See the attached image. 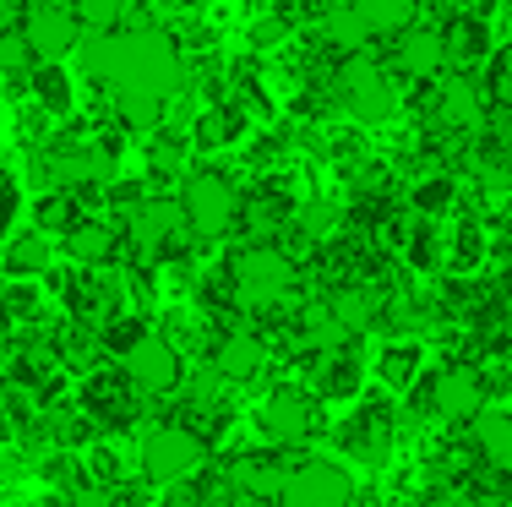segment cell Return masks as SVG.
<instances>
[{
	"label": "cell",
	"instance_id": "23",
	"mask_svg": "<svg viewBox=\"0 0 512 507\" xmlns=\"http://www.w3.org/2000/svg\"><path fill=\"white\" fill-rule=\"evenodd\" d=\"M463 437H469V448L485 469H507L512 475V409L507 404H485L480 415L463 426Z\"/></svg>",
	"mask_w": 512,
	"mask_h": 507
},
{
	"label": "cell",
	"instance_id": "9",
	"mask_svg": "<svg viewBox=\"0 0 512 507\" xmlns=\"http://www.w3.org/2000/svg\"><path fill=\"white\" fill-rule=\"evenodd\" d=\"M120 371H126L131 388L148 398V404H164V398L180 393V382H186L191 360H186V349H180L175 338L153 328L148 338H142V344H131L126 355H120Z\"/></svg>",
	"mask_w": 512,
	"mask_h": 507
},
{
	"label": "cell",
	"instance_id": "22",
	"mask_svg": "<svg viewBox=\"0 0 512 507\" xmlns=\"http://www.w3.org/2000/svg\"><path fill=\"white\" fill-rule=\"evenodd\" d=\"M60 257V240H50L44 229H11L6 240H0V273L6 279H44V273L55 268Z\"/></svg>",
	"mask_w": 512,
	"mask_h": 507
},
{
	"label": "cell",
	"instance_id": "10",
	"mask_svg": "<svg viewBox=\"0 0 512 507\" xmlns=\"http://www.w3.org/2000/svg\"><path fill=\"white\" fill-rule=\"evenodd\" d=\"M300 366V382L322 398V404H355L365 393V377H371V366H365L360 344H338V349H311V355L295 360Z\"/></svg>",
	"mask_w": 512,
	"mask_h": 507
},
{
	"label": "cell",
	"instance_id": "2",
	"mask_svg": "<svg viewBox=\"0 0 512 507\" xmlns=\"http://www.w3.org/2000/svg\"><path fill=\"white\" fill-rule=\"evenodd\" d=\"M180 213H186L191 235H197L202 246L235 240V229H240V175L224 169L218 159L186 169V180H180Z\"/></svg>",
	"mask_w": 512,
	"mask_h": 507
},
{
	"label": "cell",
	"instance_id": "14",
	"mask_svg": "<svg viewBox=\"0 0 512 507\" xmlns=\"http://www.w3.org/2000/svg\"><path fill=\"white\" fill-rule=\"evenodd\" d=\"M295 448H273V442H262V448H235L224 458V475L235 480V491L246 502H273L278 497V486L289 480V469H295Z\"/></svg>",
	"mask_w": 512,
	"mask_h": 507
},
{
	"label": "cell",
	"instance_id": "20",
	"mask_svg": "<svg viewBox=\"0 0 512 507\" xmlns=\"http://www.w3.org/2000/svg\"><path fill=\"white\" fill-rule=\"evenodd\" d=\"M404 208L414 219H453L463 208V175L458 169H420V175H409Z\"/></svg>",
	"mask_w": 512,
	"mask_h": 507
},
{
	"label": "cell",
	"instance_id": "19",
	"mask_svg": "<svg viewBox=\"0 0 512 507\" xmlns=\"http://www.w3.org/2000/svg\"><path fill=\"white\" fill-rule=\"evenodd\" d=\"M22 33H28V44L39 60H71L82 44L77 11H60V6H28L22 11Z\"/></svg>",
	"mask_w": 512,
	"mask_h": 507
},
{
	"label": "cell",
	"instance_id": "29",
	"mask_svg": "<svg viewBox=\"0 0 512 507\" xmlns=\"http://www.w3.org/2000/svg\"><path fill=\"white\" fill-rule=\"evenodd\" d=\"M480 82H485L491 99H512V33L496 44V55H491V66L480 71Z\"/></svg>",
	"mask_w": 512,
	"mask_h": 507
},
{
	"label": "cell",
	"instance_id": "25",
	"mask_svg": "<svg viewBox=\"0 0 512 507\" xmlns=\"http://www.w3.org/2000/svg\"><path fill=\"white\" fill-rule=\"evenodd\" d=\"M77 219H82V202L71 186H44L39 197H33V229H44L50 240H60Z\"/></svg>",
	"mask_w": 512,
	"mask_h": 507
},
{
	"label": "cell",
	"instance_id": "27",
	"mask_svg": "<svg viewBox=\"0 0 512 507\" xmlns=\"http://www.w3.org/2000/svg\"><path fill=\"white\" fill-rule=\"evenodd\" d=\"M71 11H77L82 33H115V28H131V17H137L131 0H71Z\"/></svg>",
	"mask_w": 512,
	"mask_h": 507
},
{
	"label": "cell",
	"instance_id": "15",
	"mask_svg": "<svg viewBox=\"0 0 512 507\" xmlns=\"http://www.w3.org/2000/svg\"><path fill=\"white\" fill-rule=\"evenodd\" d=\"M436 39H442V66L447 71H474V77H480V71L491 66L496 44H502V28L485 22V17L458 11V17L436 22Z\"/></svg>",
	"mask_w": 512,
	"mask_h": 507
},
{
	"label": "cell",
	"instance_id": "18",
	"mask_svg": "<svg viewBox=\"0 0 512 507\" xmlns=\"http://www.w3.org/2000/svg\"><path fill=\"white\" fill-rule=\"evenodd\" d=\"M382 60L398 71V82H420V77H442V39H436L431 22H414V28H404L398 39H387Z\"/></svg>",
	"mask_w": 512,
	"mask_h": 507
},
{
	"label": "cell",
	"instance_id": "4",
	"mask_svg": "<svg viewBox=\"0 0 512 507\" xmlns=\"http://www.w3.org/2000/svg\"><path fill=\"white\" fill-rule=\"evenodd\" d=\"M71 398H77V409L93 420V431L109 437V442L126 437V431H137L142 420H148V398L131 388V377L120 371V360H99V366H88L77 377V388H71Z\"/></svg>",
	"mask_w": 512,
	"mask_h": 507
},
{
	"label": "cell",
	"instance_id": "13",
	"mask_svg": "<svg viewBox=\"0 0 512 507\" xmlns=\"http://www.w3.org/2000/svg\"><path fill=\"white\" fill-rule=\"evenodd\" d=\"M485 404H491V393H485V371L474 360H447L431 371V415L442 426H469Z\"/></svg>",
	"mask_w": 512,
	"mask_h": 507
},
{
	"label": "cell",
	"instance_id": "32",
	"mask_svg": "<svg viewBox=\"0 0 512 507\" xmlns=\"http://www.w3.org/2000/svg\"><path fill=\"white\" fill-rule=\"evenodd\" d=\"M28 6H60V11H71V0H28Z\"/></svg>",
	"mask_w": 512,
	"mask_h": 507
},
{
	"label": "cell",
	"instance_id": "1",
	"mask_svg": "<svg viewBox=\"0 0 512 507\" xmlns=\"http://www.w3.org/2000/svg\"><path fill=\"white\" fill-rule=\"evenodd\" d=\"M224 268L229 279H235V300L240 311L251 317H267V311H295L300 300H306V273H300V262L289 257L284 246H273V240H235V246L224 251Z\"/></svg>",
	"mask_w": 512,
	"mask_h": 507
},
{
	"label": "cell",
	"instance_id": "31",
	"mask_svg": "<svg viewBox=\"0 0 512 507\" xmlns=\"http://www.w3.org/2000/svg\"><path fill=\"white\" fill-rule=\"evenodd\" d=\"M22 11H28V0H0V33H6V28H17V22H22Z\"/></svg>",
	"mask_w": 512,
	"mask_h": 507
},
{
	"label": "cell",
	"instance_id": "3",
	"mask_svg": "<svg viewBox=\"0 0 512 507\" xmlns=\"http://www.w3.org/2000/svg\"><path fill=\"white\" fill-rule=\"evenodd\" d=\"M338 104H344V115L365 131L404 115V82H398V71L382 60V50H360L338 66Z\"/></svg>",
	"mask_w": 512,
	"mask_h": 507
},
{
	"label": "cell",
	"instance_id": "6",
	"mask_svg": "<svg viewBox=\"0 0 512 507\" xmlns=\"http://www.w3.org/2000/svg\"><path fill=\"white\" fill-rule=\"evenodd\" d=\"M256 431H262V442H273V448L311 453V442L327 437V404L306 388V382H273L262 398V409H256Z\"/></svg>",
	"mask_w": 512,
	"mask_h": 507
},
{
	"label": "cell",
	"instance_id": "26",
	"mask_svg": "<svg viewBox=\"0 0 512 507\" xmlns=\"http://www.w3.org/2000/svg\"><path fill=\"white\" fill-rule=\"evenodd\" d=\"M148 333H153V311H115V317L99 328V349L109 360H120L131 344H142Z\"/></svg>",
	"mask_w": 512,
	"mask_h": 507
},
{
	"label": "cell",
	"instance_id": "28",
	"mask_svg": "<svg viewBox=\"0 0 512 507\" xmlns=\"http://www.w3.org/2000/svg\"><path fill=\"white\" fill-rule=\"evenodd\" d=\"M33 66H39V55H33L28 33H22V22H17V28L0 33V77H6V82H28Z\"/></svg>",
	"mask_w": 512,
	"mask_h": 507
},
{
	"label": "cell",
	"instance_id": "16",
	"mask_svg": "<svg viewBox=\"0 0 512 507\" xmlns=\"http://www.w3.org/2000/svg\"><path fill=\"white\" fill-rule=\"evenodd\" d=\"M60 257L77 262V268H115V262H126V229L109 213H82L60 235Z\"/></svg>",
	"mask_w": 512,
	"mask_h": 507
},
{
	"label": "cell",
	"instance_id": "33",
	"mask_svg": "<svg viewBox=\"0 0 512 507\" xmlns=\"http://www.w3.org/2000/svg\"><path fill=\"white\" fill-rule=\"evenodd\" d=\"M207 6H213V0H207Z\"/></svg>",
	"mask_w": 512,
	"mask_h": 507
},
{
	"label": "cell",
	"instance_id": "7",
	"mask_svg": "<svg viewBox=\"0 0 512 507\" xmlns=\"http://www.w3.org/2000/svg\"><path fill=\"white\" fill-rule=\"evenodd\" d=\"M137 464H142V480H148V486L169 491V486H180V480L202 475V469L213 464V448H207L191 426H180V420H158L153 431H142Z\"/></svg>",
	"mask_w": 512,
	"mask_h": 507
},
{
	"label": "cell",
	"instance_id": "17",
	"mask_svg": "<svg viewBox=\"0 0 512 507\" xmlns=\"http://www.w3.org/2000/svg\"><path fill=\"white\" fill-rule=\"evenodd\" d=\"M28 104L39 115H50L55 126L82 115V82H77V66L71 60H39L28 71Z\"/></svg>",
	"mask_w": 512,
	"mask_h": 507
},
{
	"label": "cell",
	"instance_id": "21",
	"mask_svg": "<svg viewBox=\"0 0 512 507\" xmlns=\"http://www.w3.org/2000/svg\"><path fill=\"white\" fill-rule=\"evenodd\" d=\"M371 377L382 393L404 398L425 377V338H382V349L371 360Z\"/></svg>",
	"mask_w": 512,
	"mask_h": 507
},
{
	"label": "cell",
	"instance_id": "12",
	"mask_svg": "<svg viewBox=\"0 0 512 507\" xmlns=\"http://www.w3.org/2000/svg\"><path fill=\"white\" fill-rule=\"evenodd\" d=\"M207 371H213L224 388H251V382H262L267 371H273V349H267V338L251 328V322H235V328H224L213 338V355L202 360Z\"/></svg>",
	"mask_w": 512,
	"mask_h": 507
},
{
	"label": "cell",
	"instance_id": "24",
	"mask_svg": "<svg viewBox=\"0 0 512 507\" xmlns=\"http://www.w3.org/2000/svg\"><path fill=\"white\" fill-rule=\"evenodd\" d=\"M349 6H355L360 28L371 33V44H387L420 22V0H349Z\"/></svg>",
	"mask_w": 512,
	"mask_h": 507
},
{
	"label": "cell",
	"instance_id": "30",
	"mask_svg": "<svg viewBox=\"0 0 512 507\" xmlns=\"http://www.w3.org/2000/svg\"><path fill=\"white\" fill-rule=\"evenodd\" d=\"M22 208H28V197H22V180L11 175L6 164H0V240L17 229V219H22Z\"/></svg>",
	"mask_w": 512,
	"mask_h": 507
},
{
	"label": "cell",
	"instance_id": "8",
	"mask_svg": "<svg viewBox=\"0 0 512 507\" xmlns=\"http://www.w3.org/2000/svg\"><path fill=\"white\" fill-rule=\"evenodd\" d=\"M355 502H360L355 475L327 453H300L273 497V507H355Z\"/></svg>",
	"mask_w": 512,
	"mask_h": 507
},
{
	"label": "cell",
	"instance_id": "5",
	"mask_svg": "<svg viewBox=\"0 0 512 507\" xmlns=\"http://www.w3.org/2000/svg\"><path fill=\"white\" fill-rule=\"evenodd\" d=\"M333 448L344 453V464H365V469H387L393 458V442H398V398L393 393H360L349 404V415L338 426H327Z\"/></svg>",
	"mask_w": 512,
	"mask_h": 507
},
{
	"label": "cell",
	"instance_id": "11",
	"mask_svg": "<svg viewBox=\"0 0 512 507\" xmlns=\"http://www.w3.org/2000/svg\"><path fill=\"white\" fill-rule=\"evenodd\" d=\"M186 131H191V153H197V159H224V153H240L251 142L256 115L235 99V93H224V99L197 104V115H191Z\"/></svg>",
	"mask_w": 512,
	"mask_h": 507
}]
</instances>
